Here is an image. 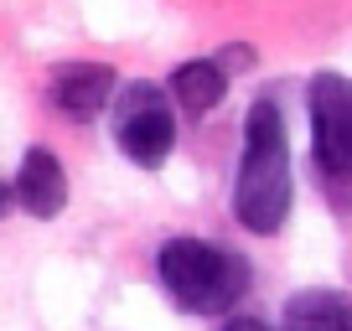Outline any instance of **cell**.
<instances>
[{"label": "cell", "instance_id": "cell-1", "mask_svg": "<svg viewBox=\"0 0 352 331\" xmlns=\"http://www.w3.org/2000/svg\"><path fill=\"white\" fill-rule=\"evenodd\" d=\"M296 202L290 181V135L275 99H254L243 119V155L233 181V218L249 233H280Z\"/></svg>", "mask_w": 352, "mask_h": 331}, {"label": "cell", "instance_id": "cell-6", "mask_svg": "<svg viewBox=\"0 0 352 331\" xmlns=\"http://www.w3.org/2000/svg\"><path fill=\"white\" fill-rule=\"evenodd\" d=\"M11 197L21 212H32V218H57V212L67 207V176H63V161H57L52 150H42V145H32V150L21 155V171H16L11 181Z\"/></svg>", "mask_w": 352, "mask_h": 331}, {"label": "cell", "instance_id": "cell-2", "mask_svg": "<svg viewBox=\"0 0 352 331\" xmlns=\"http://www.w3.org/2000/svg\"><path fill=\"white\" fill-rule=\"evenodd\" d=\"M155 279L187 316H223L254 285V269L239 249L212 238H166L155 254Z\"/></svg>", "mask_w": 352, "mask_h": 331}, {"label": "cell", "instance_id": "cell-5", "mask_svg": "<svg viewBox=\"0 0 352 331\" xmlns=\"http://www.w3.org/2000/svg\"><path fill=\"white\" fill-rule=\"evenodd\" d=\"M114 93H120V78H114L109 62H63L47 78V99H52L67 119H83V124L99 119L114 104Z\"/></svg>", "mask_w": 352, "mask_h": 331}, {"label": "cell", "instance_id": "cell-3", "mask_svg": "<svg viewBox=\"0 0 352 331\" xmlns=\"http://www.w3.org/2000/svg\"><path fill=\"white\" fill-rule=\"evenodd\" d=\"M114 145L124 150V161H135L140 171H155V166L171 155L176 145V114H171V93L161 83H124L114 93Z\"/></svg>", "mask_w": 352, "mask_h": 331}, {"label": "cell", "instance_id": "cell-4", "mask_svg": "<svg viewBox=\"0 0 352 331\" xmlns=\"http://www.w3.org/2000/svg\"><path fill=\"white\" fill-rule=\"evenodd\" d=\"M311 155L327 181L352 187V78L316 73L311 78Z\"/></svg>", "mask_w": 352, "mask_h": 331}, {"label": "cell", "instance_id": "cell-7", "mask_svg": "<svg viewBox=\"0 0 352 331\" xmlns=\"http://www.w3.org/2000/svg\"><path fill=\"white\" fill-rule=\"evenodd\" d=\"M280 331H352V295H342V290H296L285 300Z\"/></svg>", "mask_w": 352, "mask_h": 331}, {"label": "cell", "instance_id": "cell-8", "mask_svg": "<svg viewBox=\"0 0 352 331\" xmlns=\"http://www.w3.org/2000/svg\"><path fill=\"white\" fill-rule=\"evenodd\" d=\"M171 99L182 104L187 114H208L223 104V93H228V73H223V62H212V57H197V62H182L171 67Z\"/></svg>", "mask_w": 352, "mask_h": 331}, {"label": "cell", "instance_id": "cell-9", "mask_svg": "<svg viewBox=\"0 0 352 331\" xmlns=\"http://www.w3.org/2000/svg\"><path fill=\"white\" fill-rule=\"evenodd\" d=\"M223 331H275V326H264L259 316H233V321H228Z\"/></svg>", "mask_w": 352, "mask_h": 331}, {"label": "cell", "instance_id": "cell-10", "mask_svg": "<svg viewBox=\"0 0 352 331\" xmlns=\"http://www.w3.org/2000/svg\"><path fill=\"white\" fill-rule=\"evenodd\" d=\"M11 202H16V197H11V187H0V218H6V207H11Z\"/></svg>", "mask_w": 352, "mask_h": 331}]
</instances>
